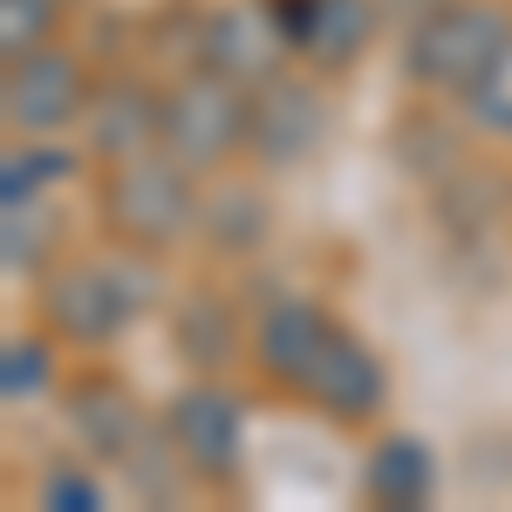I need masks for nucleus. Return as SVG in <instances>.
<instances>
[{"instance_id":"5","label":"nucleus","mask_w":512,"mask_h":512,"mask_svg":"<svg viewBox=\"0 0 512 512\" xmlns=\"http://www.w3.org/2000/svg\"><path fill=\"white\" fill-rule=\"evenodd\" d=\"M158 431L178 458V472L205 492H233L246 478V403L226 383L198 376L158 410Z\"/></svg>"},{"instance_id":"20","label":"nucleus","mask_w":512,"mask_h":512,"mask_svg":"<svg viewBox=\"0 0 512 512\" xmlns=\"http://www.w3.org/2000/svg\"><path fill=\"white\" fill-rule=\"evenodd\" d=\"M198 233H212V246H226V253L260 246V239H267V198L260 192L246 198V185H233L219 205H205V226H198Z\"/></svg>"},{"instance_id":"1","label":"nucleus","mask_w":512,"mask_h":512,"mask_svg":"<svg viewBox=\"0 0 512 512\" xmlns=\"http://www.w3.org/2000/svg\"><path fill=\"white\" fill-rule=\"evenodd\" d=\"M158 253L117 246L110 260H69L41 280V328L69 349H110L144 308H158V280H151Z\"/></svg>"},{"instance_id":"6","label":"nucleus","mask_w":512,"mask_h":512,"mask_svg":"<svg viewBox=\"0 0 512 512\" xmlns=\"http://www.w3.org/2000/svg\"><path fill=\"white\" fill-rule=\"evenodd\" d=\"M89 96H96L89 62L55 48V41L35 48V55H14L0 69V123L14 137H69V130H82Z\"/></svg>"},{"instance_id":"13","label":"nucleus","mask_w":512,"mask_h":512,"mask_svg":"<svg viewBox=\"0 0 512 512\" xmlns=\"http://www.w3.org/2000/svg\"><path fill=\"white\" fill-rule=\"evenodd\" d=\"M158 110H164V89H151L144 76L96 82V96L82 110V151L96 164H123L137 151H158Z\"/></svg>"},{"instance_id":"21","label":"nucleus","mask_w":512,"mask_h":512,"mask_svg":"<svg viewBox=\"0 0 512 512\" xmlns=\"http://www.w3.org/2000/svg\"><path fill=\"white\" fill-rule=\"evenodd\" d=\"M62 28V0H0V55H35Z\"/></svg>"},{"instance_id":"16","label":"nucleus","mask_w":512,"mask_h":512,"mask_svg":"<svg viewBox=\"0 0 512 512\" xmlns=\"http://www.w3.org/2000/svg\"><path fill=\"white\" fill-rule=\"evenodd\" d=\"M55 383H62L55 335H48V328H14V335L0 342V396H7V410L55 396Z\"/></svg>"},{"instance_id":"4","label":"nucleus","mask_w":512,"mask_h":512,"mask_svg":"<svg viewBox=\"0 0 512 512\" xmlns=\"http://www.w3.org/2000/svg\"><path fill=\"white\" fill-rule=\"evenodd\" d=\"M253 130V89H239L219 69H185L178 82H164V110H158V151H171L178 164H192L198 178L233 164L246 151Z\"/></svg>"},{"instance_id":"15","label":"nucleus","mask_w":512,"mask_h":512,"mask_svg":"<svg viewBox=\"0 0 512 512\" xmlns=\"http://www.w3.org/2000/svg\"><path fill=\"white\" fill-rule=\"evenodd\" d=\"M246 321L226 294H212V287H192L185 301H178V315H171V349L192 362L198 376H219V369H233V355L246 349Z\"/></svg>"},{"instance_id":"2","label":"nucleus","mask_w":512,"mask_h":512,"mask_svg":"<svg viewBox=\"0 0 512 512\" xmlns=\"http://www.w3.org/2000/svg\"><path fill=\"white\" fill-rule=\"evenodd\" d=\"M103 233L110 246H137V253H171L205 226V192L198 171L178 164L171 151H137L123 164H103Z\"/></svg>"},{"instance_id":"18","label":"nucleus","mask_w":512,"mask_h":512,"mask_svg":"<svg viewBox=\"0 0 512 512\" xmlns=\"http://www.w3.org/2000/svg\"><path fill=\"white\" fill-rule=\"evenodd\" d=\"M48 512H103L110 506V485L96 472V458H55L48 472H41V492H35Z\"/></svg>"},{"instance_id":"14","label":"nucleus","mask_w":512,"mask_h":512,"mask_svg":"<svg viewBox=\"0 0 512 512\" xmlns=\"http://www.w3.org/2000/svg\"><path fill=\"white\" fill-rule=\"evenodd\" d=\"M437 492V465H431V444L410 431H390L369 444V458H362V499L376 512H417L431 506Z\"/></svg>"},{"instance_id":"9","label":"nucleus","mask_w":512,"mask_h":512,"mask_svg":"<svg viewBox=\"0 0 512 512\" xmlns=\"http://www.w3.org/2000/svg\"><path fill=\"white\" fill-rule=\"evenodd\" d=\"M62 424H69V437L82 444V458L123 465L130 478L144 472V458H151V417H144L137 396L123 390V383H110V376H82V383H69V396H62Z\"/></svg>"},{"instance_id":"10","label":"nucleus","mask_w":512,"mask_h":512,"mask_svg":"<svg viewBox=\"0 0 512 512\" xmlns=\"http://www.w3.org/2000/svg\"><path fill=\"white\" fill-rule=\"evenodd\" d=\"M321 130H328V103H321V89L301 76V62L294 69H280L253 89V130H246V151L260 164H301L315 158Z\"/></svg>"},{"instance_id":"12","label":"nucleus","mask_w":512,"mask_h":512,"mask_svg":"<svg viewBox=\"0 0 512 512\" xmlns=\"http://www.w3.org/2000/svg\"><path fill=\"white\" fill-rule=\"evenodd\" d=\"M335 335V315L308 301V294H280L267 301L260 315H253V335H246V355H253V369H260V383H274V390H301V376H308V362L321 355V342Z\"/></svg>"},{"instance_id":"8","label":"nucleus","mask_w":512,"mask_h":512,"mask_svg":"<svg viewBox=\"0 0 512 512\" xmlns=\"http://www.w3.org/2000/svg\"><path fill=\"white\" fill-rule=\"evenodd\" d=\"M192 55H198V69H219L239 89H260L267 76L294 69V41L280 28L274 0H226V7H212L192 35Z\"/></svg>"},{"instance_id":"3","label":"nucleus","mask_w":512,"mask_h":512,"mask_svg":"<svg viewBox=\"0 0 512 512\" xmlns=\"http://www.w3.org/2000/svg\"><path fill=\"white\" fill-rule=\"evenodd\" d=\"M512 41V0H431L403 41V82L431 96H465Z\"/></svg>"},{"instance_id":"7","label":"nucleus","mask_w":512,"mask_h":512,"mask_svg":"<svg viewBox=\"0 0 512 512\" xmlns=\"http://www.w3.org/2000/svg\"><path fill=\"white\" fill-rule=\"evenodd\" d=\"M301 403L328 417V424H342V431H369L383 410H390V369H383V355L369 349L355 328L335 321V335L321 342V355L308 362V376H301Z\"/></svg>"},{"instance_id":"11","label":"nucleus","mask_w":512,"mask_h":512,"mask_svg":"<svg viewBox=\"0 0 512 512\" xmlns=\"http://www.w3.org/2000/svg\"><path fill=\"white\" fill-rule=\"evenodd\" d=\"M274 14L315 76H342L383 28V0H274Z\"/></svg>"},{"instance_id":"17","label":"nucleus","mask_w":512,"mask_h":512,"mask_svg":"<svg viewBox=\"0 0 512 512\" xmlns=\"http://www.w3.org/2000/svg\"><path fill=\"white\" fill-rule=\"evenodd\" d=\"M458 110H465V130H478L485 144H512V41L499 48V62L458 96Z\"/></svg>"},{"instance_id":"19","label":"nucleus","mask_w":512,"mask_h":512,"mask_svg":"<svg viewBox=\"0 0 512 512\" xmlns=\"http://www.w3.org/2000/svg\"><path fill=\"white\" fill-rule=\"evenodd\" d=\"M0 260H7V274H41V260H48V212H41V198H14V205H0Z\"/></svg>"}]
</instances>
